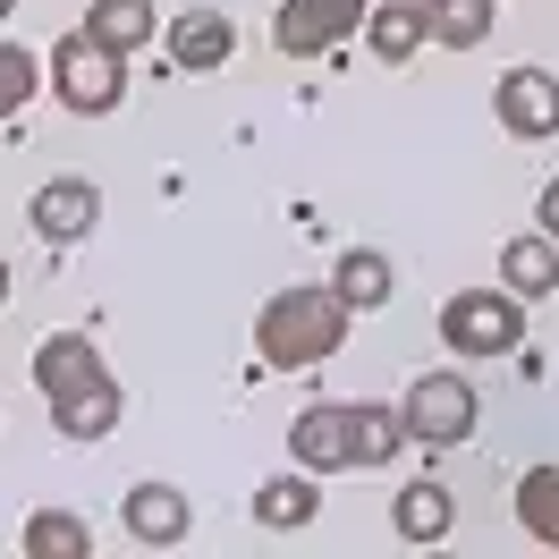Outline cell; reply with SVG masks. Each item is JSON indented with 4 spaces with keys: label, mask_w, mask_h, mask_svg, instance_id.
Masks as SVG:
<instances>
[{
    "label": "cell",
    "mask_w": 559,
    "mask_h": 559,
    "mask_svg": "<svg viewBox=\"0 0 559 559\" xmlns=\"http://www.w3.org/2000/svg\"><path fill=\"white\" fill-rule=\"evenodd\" d=\"M356 331V306L331 288V280H297V288H272L263 297V314H254V356L272 365V373H314L331 356L348 348Z\"/></svg>",
    "instance_id": "1"
},
{
    "label": "cell",
    "mask_w": 559,
    "mask_h": 559,
    "mask_svg": "<svg viewBox=\"0 0 559 559\" xmlns=\"http://www.w3.org/2000/svg\"><path fill=\"white\" fill-rule=\"evenodd\" d=\"M51 85H60V103L76 119H110V110L128 103V51H110L76 26L69 43H51Z\"/></svg>",
    "instance_id": "2"
},
{
    "label": "cell",
    "mask_w": 559,
    "mask_h": 559,
    "mask_svg": "<svg viewBox=\"0 0 559 559\" xmlns=\"http://www.w3.org/2000/svg\"><path fill=\"white\" fill-rule=\"evenodd\" d=\"M441 340L450 356H518L525 340V297L500 280V288H457L441 306Z\"/></svg>",
    "instance_id": "3"
},
{
    "label": "cell",
    "mask_w": 559,
    "mask_h": 559,
    "mask_svg": "<svg viewBox=\"0 0 559 559\" xmlns=\"http://www.w3.org/2000/svg\"><path fill=\"white\" fill-rule=\"evenodd\" d=\"M399 416H407V441H416V450H457V441H475L484 399H475L466 373H416L407 399H399Z\"/></svg>",
    "instance_id": "4"
},
{
    "label": "cell",
    "mask_w": 559,
    "mask_h": 559,
    "mask_svg": "<svg viewBox=\"0 0 559 559\" xmlns=\"http://www.w3.org/2000/svg\"><path fill=\"white\" fill-rule=\"evenodd\" d=\"M373 17V0H280L272 9V43L288 60H322V51H340Z\"/></svg>",
    "instance_id": "5"
},
{
    "label": "cell",
    "mask_w": 559,
    "mask_h": 559,
    "mask_svg": "<svg viewBox=\"0 0 559 559\" xmlns=\"http://www.w3.org/2000/svg\"><path fill=\"white\" fill-rule=\"evenodd\" d=\"M491 119H500L518 144L559 136V76L551 69H509L500 85H491Z\"/></svg>",
    "instance_id": "6"
},
{
    "label": "cell",
    "mask_w": 559,
    "mask_h": 559,
    "mask_svg": "<svg viewBox=\"0 0 559 559\" xmlns=\"http://www.w3.org/2000/svg\"><path fill=\"white\" fill-rule=\"evenodd\" d=\"M26 221H35V238H43V246L94 238V221H103V187H94V178H76V170H60L51 187H35Z\"/></svg>",
    "instance_id": "7"
},
{
    "label": "cell",
    "mask_w": 559,
    "mask_h": 559,
    "mask_svg": "<svg viewBox=\"0 0 559 559\" xmlns=\"http://www.w3.org/2000/svg\"><path fill=\"white\" fill-rule=\"evenodd\" d=\"M288 466L306 475H348L356 466V407H306L288 424Z\"/></svg>",
    "instance_id": "8"
},
{
    "label": "cell",
    "mask_w": 559,
    "mask_h": 559,
    "mask_svg": "<svg viewBox=\"0 0 559 559\" xmlns=\"http://www.w3.org/2000/svg\"><path fill=\"white\" fill-rule=\"evenodd\" d=\"M119 525H128V543H144V551H178V543L195 534V509H187L178 484H128Z\"/></svg>",
    "instance_id": "9"
},
{
    "label": "cell",
    "mask_w": 559,
    "mask_h": 559,
    "mask_svg": "<svg viewBox=\"0 0 559 559\" xmlns=\"http://www.w3.org/2000/svg\"><path fill=\"white\" fill-rule=\"evenodd\" d=\"M94 382H110L94 331H51V340L35 348V390L43 399H69V390H94Z\"/></svg>",
    "instance_id": "10"
},
{
    "label": "cell",
    "mask_w": 559,
    "mask_h": 559,
    "mask_svg": "<svg viewBox=\"0 0 559 559\" xmlns=\"http://www.w3.org/2000/svg\"><path fill=\"white\" fill-rule=\"evenodd\" d=\"M314 518H322V475L288 466L272 484H254V525H263V534H306Z\"/></svg>",
    "instance_id": "11"
},
{
    "label": "cell",
    "mask_w": 559,
    "mask_h": 559,
    "mask_svg": "<svg viewBox=\"0 0 559 559\" xmlns=\"http://www.w3.org/2000/svg\"><path fill=\"white\" fill-rule=\"evenodd\" d=\"M424 43H432V17H424V0H373V17H365V51H373L382 69H407Z\"/></svg>",
    "instance_id": "12"
},
{
    "label": "cell",
    "mask_w": 559,
    "mask_h": 559,
    "mask_svg": "<svg viewBox=\"0 0 559 559\" xmlns=\"http://www.w3.org/2000/svg\"><path fill=\"white\" fill-rule=\"evenodd\" d=\"M229 51H238V26H229L221 9H187V17H170V60H178V69L204 76V69H221Z\"/></svg>",
    "instance_id": "13"
},
{
    "label": "cell",
    "mask_w": 559,
    "mask_h": 559,
    "mask_svg": "<svg viewBox=\"0 0 559 559\" xmlns=\"http://www.w3.org/2000/svg\"><path fill=\"white\" fill-rule=\"evenodd\" d=\"M390 525H399V543L432 551V543H450V525H457V500H450L441 484H407L399 500H390Z\"/></svg>",
    "instance_id": "14"
},
{
    "label": "cell",
    "mask_w": 559,
    "mask_h": 559,
    "mask_svg": "<svg viewBox=\"0 0 559 559\" xmlns=\"http://www.w3.org/2000/svg\"><path fill=\"white\" fill-rule=\"evenodd\" d=\"M119 373L110 382H94V390H69V399H51V424H60V441H110L119 432Z\"/></svg>",
    "instance_id": "15"
},
{
    "label": "cell",
    "mask_w": 559,
    "mask_h": 559,
    "mask_svg": "<svg viewBox=\"0 0 559 559\" xmlns=\"http://www.w3.org/2000/svg\"><path fill=\"white\" fill-rule=\"evenodd\" d=\"M500 280H509L518 297H551V288H559V238H551V229L509 238V246H500Z\"/></svg>",
    "instance_id": "16"
},
{
    "label": "cell",
    "mask_w": 559,
    "mask_h": 559,
    "mask_svg": "<svg viewBox=\"0 0 559 559\" xmlns=\"http://www.w3.org/2000/svg\"><path fill=\"white\" fill-rule=\"evenodd\" d=\"M424 17H432L441 51H484L491 26H500V0H424Z\"/></svg>",
    "instance_id": "17"
},
{
    "label": "cell",
    "mask_w": 559,
    "mask_h": 559,
    "mask_svg": "<svg viewBox=\"0 0 559 559\" xmlns=\"http://www.w3.org/2000/svg\"><path fill=\"white\" fill-rule=\"evenodd\" d=\"M17 551L26 559H94V525L76 518V509H35L26 534H17Z\"/></svg>",
    "instance_id": "18"
},
{
    "label": "cell",
    "mask_w": 559,
    "mask_h": 559,
    "mask_svg": "<svg viewBox=\"0 0 559 559\" xmlns=\"http://www.w3.org/2000/svg\"><path fill=\"white\" fill-rule=\"evenodd\" d=\"M518 525H525V543L559 551V457H543V466L518 475Z\"/></svg>",
    "instance_id": "19"
},
{
    "label": "cell",
    "mask_w": 559,
    "mask_h": 559,
    "mask_svg": "<svg viewBox=\"0 0 559 559\" xmlns=\"http://www.w3.org/2000/svg\"><path fill=\"white\" fill-rule=\"evenodd\" d=\"M331 288L348 297L356 314H373V306H390V288H399V272H390V254H373V246H348V254L331 263Z\"/></svg>",
    "instance_id": "20"
},
{
    "label": "cell",
    "mask_w": 559,
    "mask_h": 559,
    "mask_svg": "<svg viewBox=\"0 0 559 559\" xmlns=\"http://www.w3.org/2000/svg\"><path fill=\"white\" fill-rule=\"evenodd\" d=\"M153 26H162V17H153V0H94V9H85V35L110 43V51H144Z\"/></svg>",
    "instance_id": "21"
},
{
    "label": "cell",
    "mask_w": 559,
    "mask_h": 559,
    "mask_svg": "<svg viewBox=\"0 0 559 559\" xmlns=\"http://www.w3.org/2000/svg\"><path fill=\"white\" fill-rule=\"evenodd\" d=\"M407 450V416L399 407H356V466H390Z\"/></svg>",
    "instance_id": "22"
},
{
    "label": "cell",
    "mask_w": 559,
    "mask_h": 559,
    "mask_svg": "<svg viewBox=\"0 0 559 559\" xmlns=\"http://www.w3.org/2000/svg\"><path fill=\"white\" fill-rule=\"evenodd\" d=\"M35 85H43L35 51H26V43H9V35H0V119H17V110L35 103Z\"/></svg>",
    "instance_id": "23"
},
{
    "label": "cell",
    "mask_w": 559,
    "mask_h": 559,
    "mask_svg": "<svg viewBox=\"0 0 559 559\" xmlns=\"http://www.w3.org/2000/svg\"><path fill=\"white\" fill-rule=\"evenodd\" d=\"M534 229H551V238H559V178H543V204H534Z\"/></svg>",
    "instance_id": "24"
},
{
    "label": "cell",
    "mask_w": 559,
    "mask_h": 559,
    "mask_svg": "<svg viewBox=\"0 0 559 559\" xmlns=\"http://www.w3.org/2000/svg\"><path fill=\"white\" fill-rule=\"evenodd\" d=\"M0 297H9V263H0Z\"/></svg>",
    "instance_id": "25"
},
{
    "label": "cell",
    "mask_w": 559,
    "mask_h": 559,
    "mask_svg": "<svg viewBox=\"0 0 559 559\" xmlns=\"http://www.w3.org/2000/svg\"><path fill=\"white\" fill-rule=\"evenodd\" d=\"M9 9H17V0H0V17H9Z\"/></svg>",
    "instance_id": "26"
}]
</instances>
